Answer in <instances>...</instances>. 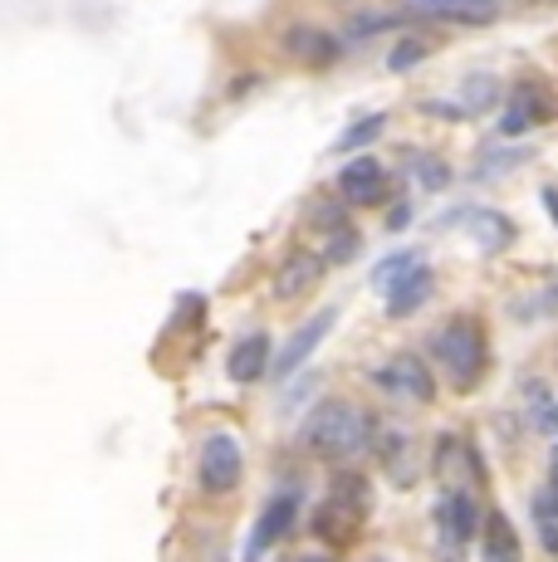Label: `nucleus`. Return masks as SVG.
<instances>
[{"instance_id":"obj_1","label":"nucleus","mask_w":558,"mask_h":562,"mask_svg":"<svg viewBox=\"0 0 558 562\" xmlns=\"http://www.w3.org/2000/svg\"><path fill=\"white\" fill-rule=\"evenodd\" d=\"M299 446H304L309 456L328 460V464H353L358 456H368V450L378 446V420H372L362 406L343 402V396H328V402H319L304 416Z\"/></svg>"},{"instance_id":"obj_2","label":"nucleus","mask_w":558,"mask_h":562,"mask_svg":"<svg viewBox=\"0 0 558 562\" xmlns=\"http://www.w3.org/2000/svg\"><path fill=\"white\" fill-rule=\"evenodd\" d=\"M368 504H372L368 480H362L358 470H338L334 484H328V494H324V504L309 514V533L328 548L353 543L358 528H362V518H368Z\"/></svg>"},{"instance_id":"obj_3","label":"nucleus","mask_w":558,"mask_h":562,"mask_svg":"<svg viewBox=\"0 0 558 562\" xmlns=\"http://www.w3.org/2000/svg\"><path fill=\"white\" fill-rule=\"evenodd\" d=\"M432 358L442 362V372L450 376L456 392H470L480 382L490 362V348H486V333H480L476 318H450L432 333Z\"/></svg>"},{"instance_id":"obj_4","label":"nucleus","mask_w":558,"mask_h":562,"mask_svg":"<svg viewBox=\"0 0 558 562\" xmlns=\"http://www.w3.org/2000/svg\"><path fill=\"white\" fill-rule=\"evenodd\" d=\"M241 484H245V440L235 430H207L197 440V494L207 504H221Z\"/></svg>"},{"instance_id":"obj_5","label":"nucleus","mask_w":558,"mask_h":562,"mask_svg":"<svg viewBox=\"0 0 558 562\" xmlns=\"http://www.w3.org/2000/svg\"><path fill=\"white\" fill-rule=\"evenodd\" d=\"M299 514H304V490H299V484H279L270 499L260 504L250 533H245L241 562H265L275 548H284L289 538H294V528H299Z\"/></svg>"},{"instance_id":"obj_6","label":"nucleus","mask_w":558,"mask_h":562,"mask_svg":"<svg viewBox=\"0 0 558 562\" xmlns=\"http://www.w3.org/2000/svg\"><path fill=\"white\" fill-rule=\"evenodd\" d=\"M334 323H338V308H319V313H309L304 323H299L294 333H289V342L284 348H275V367H270V382H289V376L299 372L309 358L319 352V342L334 333Z\"/></svg>"},{"instance_id":"obj_7","label":"nucleus","mask_w":558,"mask_h":562,"mask_svg":"<svg viewBox=\"0 0 558 562\" xmlns=\"http://www.w3.org/2000/svg\"><path fill=\"white\" fill-rule=\"evenodd\" d=\"M270 367H275V338L265 328L245 333V338L231 342V352H225V376H231L235 386H260L270 382Z\"/></svg>"},{"instance_id":"obj_8","label":"nucleus","mask_w":558,"mask_h":562,"mask_svg":"<svg viewBox=\"0 0 558 562\" xmlns=\"http://www.w3.org/2000/svg\"><path fill=\"white\" fill-rule=\"evenodd\" d=\"M372 382H378L382 392H392V396H412V402H432L436 396L432 372H426L422 358H412V352H397L392 362H382L378 372H372Z\"/></svg>"},{"instance_id":"obj_9","label":"nucleus","mask_w":558,"mask_h":562,"mask_svg":"<svg viewBox=\"0 0 558 562\" xmlns=\"http://www.w3.org/2000/svg\"><path fill=\"white\" fill-rule=\"evenodd\" d=\"M324 269H328V259L314 255V250H294L289 259H279V269H275V279H270L275 299H279V304H294V299H304L309 289L324 279Z\"/></svg>"},{"instance_id":"obj_10","label":"nucleus","mask_w":558,"mask_h":562,"mask_svg":"<svg viewBox=\"0 0 558 562\" xmlns=\"http://www.w3.org/2000/svg\"><path fill=\"white\" fill-rule=\"evenodd\" d=\"M338 201L343 205H378V201H388V171H382V161H372V157L348 161V167L338 171Z\"/></svg>"},{"instance_id":"obj_11","label":"nucleus","mask_w":558,"mask_h":562,"mask_svg":"<svg viewBox=\"0 0 558 562\" xmlns=\"http://www.w3.org/2000/svg\"><path fill=\"white\" fill-rule=\"evenodd\" d=\"M436 528H442V538L450 548L470 543V538L480 533V514H476V499H470L466 490H446L442 504H436Z\"/></svg>"},{"instance_id":"obj_12","label":"nucleus","mask_w":558,"mask_h":562,"mask_svg":"<svg viewBox=\"0 0 558 562\" xmlns=\"http://www.w3.org/2000/svg\"><path fill=\"white\" fill-rule=\"evenodd\" d=\"M549 117H554V99H549V89H544V83H520V89H514V108H510V113H504V133H529V127L534 123H549Z\"/></svg>"},{"instance_id":"obj_13","label":"nucleus","mask_w":558,"mask_h":562,"mask_svg":"<svg viewBox=\"0 0 558 562\" xmlns=\"http://www.w3.org/2000/svg\"><path fill=\"white\" fill-rule=\"evenodd\" d=\"M284 49H289V59L314 64V69H328V64L338 59V40L328 35V30H319V25H289L284 30Z\"/></svg>"},{"instance_id":"obj_14","label":"nucleus","mask_w":558,"mask_h":562,"mask_svg":"<svg viewBox=\"0 0 558 562\" xmlns=\"http://www.w3.org/2000/svg\"><path fill=\"white\" fill-rule=\"evenodd\" d=\"M446 225H466V231L476 235V245H480L486 255H495V250H504V245L514 240V225L504 221L500 211H456Z\"/></svg>"},{"instance_id":"obj_15","label":"nucleus","mask_w":558,"mask_h":562,"mask_svg":"<svg viewBox=\"0 0 558 562\" xmlns=\"http://www.w3.org/2000/svg\"><path fill=\"white\" fill-rule=\"evenodd\" d=\"M432 289H436V274L422 265V269H412L402 284L388 289V304H382V308H388V318H412V313L432 299Z\"/></svg>"},{"instance_id":"obj_16","label":"nucleus","mask_w":558,"mask_h":562,"mask_svg":"<svg viewBox=\"0 0 558 562\" xmlns=\"http://www.w3.org/2000/svg\"><path fill=\"white\" fill-rule=\"evenodd\" d=\"M412 15H436V20H466V25H486L490 0H402Z\"/></svg>"},{"instance_id":"obj_17","label":"nucleus","mask_w":558,"mask_h":562,"mask_svg":"<svg viewBox=\"0 0 558 562\" xmlns=\"http://www.w3.org/2000/svg\"><path fill=\"white\" fill-rule=\"evenodd\" d=\"M486 562H520V538L504 514L486 518Z\"/></svg>"},{"instance_id":"obj_18","label":"nucleus","mask_w":558,"mask_h":562,"mask_svg":"<svg viewBox=\"0 0 558 562\" xmlns=\"http://www.w3.org/2000/svg\"><path fill=\"white\" fill-rule=\"evenodd\" d=\"M382 127H388V113H368V117H358L353 127H343V137H338L334 147H338V153H358V147L378 143Z\"/></svg>"},{"instance_id":"obj_19","label":"nucleus","mask_w":558,"mask_h":562,"mask_svg":"<svg viewBox=\"0 0 558 562\" xmlns=\"http://www.w3.org/2000/svg\"><path fill=\"white\" fill-rule=\"evenodd\" d=\"M534 153L529 147H495V153H486L476 161V181H495L500 171H510V167H524Z\"/></svg>"},{"instance_id":"obj_20","label":"nucleus","mask_w":558,"mask_h":562,"mask_svg":"<svg viewBox=\"0 0 558 562\" xmlns=\"http://www.w3.org/2000/svg\"><path fill=\"white\" fill-rule=\"evenodd\" d=\"M412 269H422V255H412V250H397V255H388L378 269H372V284H378L382 294H388L392 284H402V279L412 274Z\"/></svg>"},{"instance_id":"obj_21","label":"nucleus","mask_w":558,"mask_h":562,"mask_svg":"<svg viewBox=\"0 0 558 562\" xmlns=\"http://www.w3.org/2000/svg\"><path fill=\"white\" fill-rule=\"evenodd\" d=\"M406 167H412V177H416V187H426V191H442L450 187V167L442 157H426V153H412L406 157Z\"/></svg>"},{"instance_id":"obj_22","label":"nucleus","mask_w":558,"mask_h":562,"mask_svg":"<svg viewBox=\"0 0 558 562\" xmlns=\"http://www.w3.org/2000/svg\"><path fill=\"white\" fill-rule=\"evenodd\" d=\"M529 426L534 430H558V392L529 386Z\"/></svg>"},{"instance_id":"obj_23","label":"nucleus","mask_w":558,"mask_h":562,"mask_svg":"<svg viewBox=\"0 0 558 562\" xmlns=\"http://www.w3.org/2000/svg\"><path fill=\"white\" fill-rule=\"evenodd\" d=\"M358 255V231L353 225H343V231L328 235V245H324V259L328 265H348V259Z\"/></svg>"},{"instance_id":"obj_24","label":"nucleus","mask_w":558,"mask_h":562,"mask_svg":"<svg viewBox=\"0 0 558 562\" xmlns=\"http://www.w3.org/2000/svg\"><path fill=\"white\" fill-rule=\"evenodd\" d=\"M422 59H426V40H402V45L388 54V69L392 74H406V69H416Z\"/></svg>"},{"instance_id":"obj_25","label":"nucleus","mask_w":558,"mask_h":562,"mask_svg":"<svg viewBox=\"0 0 558 562\" xmlns=\"http://www.w3.org/2000/svg\"><path fill=\"white\" fill-rule=\"evenodd\" d=\"M495 93H500V89H495V79H480V74H476V79L466 83V99H470V103H466V113H476V108H490V103H495Z\"/></svg>"},{"instance_id":"obj_26","label":"nucleus","mask_w":558,"mask_h":562,"mask_svg":"<svg viewBox=\"0 0 558 562\" xmlns=\"http://www.w3.org/2000/svg\"><path fill=\"white\" fill-rule=\"evenodd\" d=\"M309 215H314V225H319L324 235H334V231H343V225H348V221H343V205H328V201H314V205H309Z\"/></svg>"},{"instance_id":"obj_27","label":"nucleus","mask_w":558,"mask_h":562,"mask_svg":"<svg viewBox=\"0 0 558 562\" xmlns=\"http://www.w3.org/2000/svg\"><path fill=\"white\" fill-rule=\"evenodd\" d=\"M382 25H388L382 15H358V20H353V35H378Z\"/></svg>"},{"instance_id":"obj_28","label":"nucleus","mask_w":558,"mask_h":562,"mask_svg":"<svg viewBox=\"0 0 558 562\" xmlns=\"http://www.w3.org/2000/svg\"><path fill=\"white\" fill-rule=\"evenodd\" d=\"M406 225H412V205H392L388 231H406Z\"/></svg>"},{"instance_id":"obj_29","label":"nucleus","mask_w":558,"mask_h":562,"mask_svg":"<svg viewBox=\"0 0 558 562\" xmlns=\"http://www.w3.org/2000/svg\"><path fill=\"white\" fill-rule=\"evenodd\" d=\"M539 514H558V490H544V499H539Z\"/></svg>"},{"instance_id":"obj_30","label":"nucleus","mask_w":558,"mask_h":562,"mask_svg":"<svg viewBox=\"0 0 558 562\" xmlns=\"http://www.w3.org/2000/svg\"><path fill=\"white\" fill-rule=\"evenodd\" d=\"M544 548H549V553H558V524H544Z\"/></svg>"},{"instance_id":"obj_31","label":"nucleus","mask_w":558,"mask_h":562,"mask_svg":"<svg viewBox=\"0 0 558 562\" xmlns=\"http://www.w3.org/2000/svg\"><path fill=\"white\" fill-rule=\"evenodd\" d=\"M544 205L554 211V225H558V191H544Z\"/></svg>"},{"instance_id":"obj_32","label":"nucleus","mask_w":558,"mask_h":562,"mask_svg":"<svg viewBox=\"0 0 558 562\" xmlns=\"http://www.w3.org/2000/svg\"><path fill=\"white\" fill-rule=\"evenodd\" d=\"M294 562H334V558H328V553H299Z\"/></svg>"},{"instance_id":"obj_33","label":"nucleus","mask_w":558,"mask_h":562,"mask_svg":"<svg viewBox=\"0 0 558 562\" xmlns=\"http://www.w3.org/2000/svg\"><path fill=\"white\" fill-rule=\"evenodd\" d=\"M372 562H382V558H372Z\"/></svg>"}]
</instances>
